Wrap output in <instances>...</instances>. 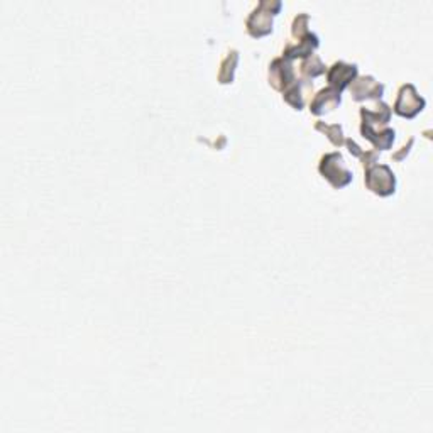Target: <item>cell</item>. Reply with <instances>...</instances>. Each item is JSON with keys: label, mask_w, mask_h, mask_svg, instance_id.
<instances>
[{"label": "cell", "mask_w": 433, "mask_h": 433, "mask_svg": "<svg viewBox=\"0 0 433 433\" xmlns=\"http://www.w3.org/2000/svg\"><path fill=\"white\" fill-rule=\"evenodd\" d=\"M281 10L279 0H263L257 3L256 9L249 14L248 31L252 37H264L273 33V19Z\"/></svg>", "instance_id": "1"}, {"label": "cell", "mask_w": 433, "mask_h": 433, "mask_svg": "<svg viewBox=\"0 0 433 433\" xmlns=\"http://www.w3.org/2000/svg\"><path fill=\"white\" fill-rule=\"evenodd\" d=\"M318 171L325 180H329L335 188H344L352 181V171L345 166L340 153H329L320 159Z\"/></svg>", "instance_id": "2"}, {"label": "cell", "mask_w": 433, "mask_h": 433, "mask_svg": "<svg viewBox=\"0 0 433 433\" xmlns=\"http://www.w3.org/2000/svg\"><path fill=\"white\" fill-rule=\"evenodd\" d=\"M366 186L379 196L393 195L396 190V176L387 165H372L366 169Z\"/></svg>", "instance_id": "3"}, {"label": "cell", "mask_w": 433, "mask_h": 433, "mask_svg": "<svg viewBox=\"0 0 433 433\" xmlns=\"http://www.w3.org/2000/svg\"><path fill=\"white\" fill-rule=\"evenodd\" d=\"M425 105H427V102H425L423 97L418 95L415 86L412 83H406V85L401 86L400 92H398L394 112L398 116L406 117V119H413V117L418 116L425 109Z\"/></svg>", "instance_id": "4"}, {"label": "cell", "mask_w": 433, "mask_h": 433, "mask_svg": "<svg viewBox=\"0 0 433 433\" xmlns=\"http://www.w3.org/2000/svg\"><path fill=\"white\" fill-rule=\"evenodd\" d=\"M295 80V70L290 59L276 58L269 64V83L278 92H284Z\"/></svg>", "instance_id": "5"}, {"label": "cell", "mask_w": 433, "mask_h": 433, "mask_svg": "<svg viewBox=\"0 0 433 433\" xmlns=\"http://www.w3.org/2000/svg\"><path fill=\"white\" fill-rule=\"evenodd\" d=\"M326 78H329L332 89L342 92L357 78V64H349L345 62L333 63L330 66L329 73H326Z\"/></svg>", "instance_id": "6"}, {"label": "cell", "mask_w": 433, "mask_h": 433, "mask_svg": "<svg viewBox=\"0 0 433 433\" xmlns=\"http://www.w3.org/2000/svg\"><path fill=\"white\" fill-rule=\"evenodd\" d=\"M351 93L354 100H367V98H381L385 93V85L374 77H359L352 82Z\"/></svg>", "instance_id": "7"}, {"label": "cell", "mask_w": 433, "mask_h": 433, "mask_svg": "<svg viewBox=\"0 0 433 433\" xmlns=\"http://www.w3.org/2000/svg\"><path fill=\"white\" fill-rule=\"evenodd\" d=\"M340 93L342 92H339V90H335V89H332V86L320 90V92L315 95L313 100L310 102L311 113H315V116H324V113L335 109L342 100Z\"/></svg>", "instance_id": "8"}, {"label": "cell", "mask_w": 433, "mask_h": 433, "mask_svg": "<svg viewBox=\"0 0 433 433\" xmlns=\"http://www.w3.org/2000/svg\"><path fill=\"white\" fill-rule=\"evenodd\" d=\"M318 44H320V41H318L317 34L308 33L298 41V44H288V46L284 48L283 58L290 59V62L291 59H296V58H305L306 59V58H310L311 55H313V51L318 48Z\"/></svg>", "instance_id": "9"}, {"label": "cell", "mask_w": 433, "mask_h": 433, "mask_svg": "<svg viewBox=\"0 0 433 433\" xmlns=\"http://www.w3.org/2000/svg\"><path fill=\"white\" fill-rule=\"evenodd\" d=\"M360 132H362L364 138L374 144L376 149H381V151L389 149L394 142V136H396L394 129L386 127V129H383V131H376L374 125L366 124V122L360 124Z\"/></svg>", "instance_id": "10"}, {"label": "cell", "mask_w": 433, "mask_h": 433, "mask_svg": "<svg viewBox=\"0 0 433 433\" xmlns=\"http://www.w3.org/2000/svg\"><path fill=\"white\" fill-rule=\"evenodd\" d=\"M360 117L366 124H387L391 119V109L385 102H378L376 107H362L360 109Z\"/></svg>", "instance_id": "11"}, {"label": "cell", "mask_w": 433, "mask_h": 433, "mask_svg": "<svg viewBox=\"0 0 433 433\" xmlns=\"http://www.w3.org/2000/svg\"><path fill=\"white\" fill-rule=\"evenodd\" d=\"M305 85L306 83L303 80H295V83H291L283 92V98L286 100V104H290L296 110L305 107Z\"/></svg>", "instance_id": "12"}, {"label": "cell", "mask_w": 433, "mask_h": 433, "mask_svg": "<svg viewBox=\"0 0 433 433\" xmlns=\"http://www.w3.org/2000/svg\"><path fill=\"white\" fill-rule=\"evenodd\" d=\"M239 63V53L232 49V51L227 53L225 59H223L222 64H220V71H219V82L227 85V83H232L235 68H237Z\"/></svg>", "instance_id": "13"}, {"label": "cell", "mask_w": 433, "mask_h": 433, "mask_svg": "<svg viewBox=\"0 0 433 433\" xmlns=\"http://www.w3.org/2000/svg\"><path fill=\"white\" fill-rule=\"evenodd\" d=\"M302 73L305 75L306 78H317V77H320V75H324L325 73V64L322 63V59L318 58V56H315V55H311L310 58H306V59H303V63H302Z\"/></svg>", "instance_id": "14"}, {"label": "cell", "mask_w": 433, "mask_h": 433, "mask_svg": "<svg viewBox=\"0 0 433 433\" xmlns=\"http://www.w3.org/2000/svg\"><path fill=\"white\" fill-rule=\"evenodd\" d=\"M315 129H317V131L324 132V134L330 139V142H332L333 146H339L340 147L342 144L345 142L344 132H342V125L340 124L326 125L324 122H317V125H315Z\"/></svg>", "instance_id": "15"}, {"label": "cell", "mask_w": 433, "mask_h": 433, "mask_svg": "<svg viewBox=\"0 0 433 433\" xmlns=\"http://www.w3.org/2000/svg\"><path fill=\"white\" fill-rule=\"evenodd\" d=\"M308 22H310V16L308 14H298L293 21V28H291V34L298 39H302L305 34H308Z\"/></svg>", "instance_id": "16"}, {"label": "cell", "mask_w": 433, "mask_h": 433, "mask_svg": "<svg viewBox=\"0 0 433 433\" xmlns=\"http://www.w3.org/2000/svg\"><path fill=\"white\" fill-rule=\"evenodd\" d=\"M360 159H362V165L364 168H369V166L376 165V159H378V153L376 151H366V153H362V156H360Z\"/></svg>", "instance_id": "17"}, {"label": "cell", "mask_w": 433, "mask_h": 433, "mask_svg": "<svg viewBox=\"0 0 433 433\" xmlns=\"http://www.w3.org/2000/svg\"><path fill=\"white\" fill-rule=\"evenodd\" d=\"M345 146L349 147V153H351L352 156H356V158H360V156H362V153H364V151L360 149L359 146H357L356 140H352V139H345Z\"/></svg>", "instance_id": "18"}, {"label": "cell", "mask_w": 433, "mask_h": 433, "mask_svg": "<svg viewBox=\"0 0 433 433\" xmlns=\"http://www.w3.org/2000/svg\"><path fill=\"white\" fill-rule=\"evenodd\" d=\"M413 142H415V139H413V138H412V139H409V140H408V146H403V147H401V151H400V153L393 154V158H394V159H398V161H400V159H403V156H405V154H408V153H409V147H412V146H413Z\"/></svg>", "instance_id": "19"}]
</instances>
